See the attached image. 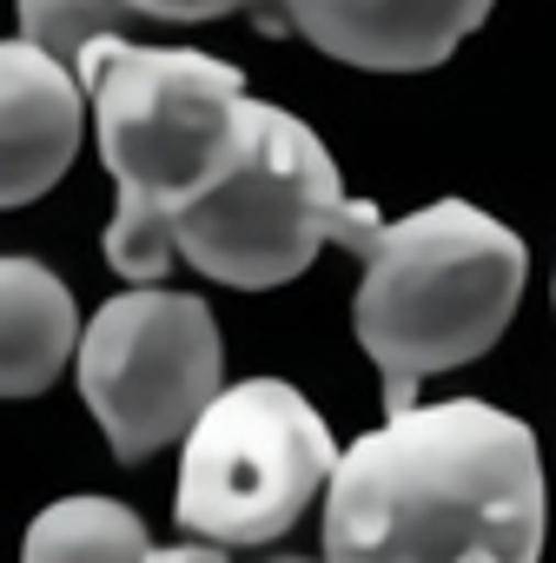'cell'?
Masks as SVG:
<instances>
[{
  "mask_svg": "<svg viewBox=\"0 0 556 563\" xmlns=\"http://www.w3.org/2000/svg\"><path fill=\"white\" fill-rule=\"evenodd\" d=\"M378 225H385L378 206L345 192L325 140L299 113L258 100L252 153L219 192L179 212L173 245L212 286L271 292V286H292L325 245H345L352 258H365Z\"/></svg>",
  "mask_w": 556,
  "mask_h": 563,
  "instance_id": "277c9868",
  "label": "cell"
},
{
  "mask_svg": "<svg viewBox=\"0 0 556 563\" xmlns=\"http://www.w3.org/2000/svg\"><path fill=\"white\" fill-rule=\"evenodd\" d=\"M74 74L93 107L100 159L120 186L107 265L126 286H159L179 258V212L219 192L252 153L258 100L232 60L192 47H133L126 34H100Z\"/></svg>",
  "mask_w": 556,
  "mask_h": 563,
  "instance_id": "7a4b0ae2",
  "label": "cell"
},
{
  "mask_svg": "<svg viewBox=\"0 0 556 563\" xmlns=\"http://www.w3.org/2000/svg\"><path fill=\"white\" fill-rule=\"evenodd\" d=\"M21 556L27 563H74V556H107V563H146L159 556L153 550V530L113 504V497H60L47 504L27 537H21Z\"/></svg>",
  "mask_w": 556,
  "mask_h": 563,
  "instance_id": "30bf717a",
  "label": "cell"
},
{
  "mask_svg": "<svg viewBox=\"0 0 556 563\" xmlns=\"http://www.w3.org/2000/svg\"><path fill=\"white\" fill-rule=\"evenodd\" d=\"M74 378L120 464L179 444L225 378V345L199 292L133 286L80 325Z\"/></svg>",
  "mask_w": 556,
  "mask_h": 563,
  "instance_id": "8992f818",
  "label": "cell"
},
{
  "mask_svg": "<svg viewBox=\"0 0 556 563\" xmlns=\"http://www.w3.org/2000/svg\"><path fill=\"white\" fill-rule=\"evenodd\" d=\"M87 113V87L67 60H54L27 34L0 41V212L60 186L80 153Z\"/></svg>",
  "mask_w": 556,
  "mask_h": 563,
  "instance_id": "ba28073f",
  "label": "cell"
},
{
  "mask_svg": "<svg viewBox=\"0 0 556 563\" xmlns=\"http://www.w3.org/2000/svg\"><path fill=\"white\" fill-rule=\"evenodd\" d=\"M126 0H14V21L34 47H47L54 60L80 67V54L100 41V34H120L126 27Z\"/></svg>",
  "mask_w": 556,
  "mask_h": 563,
  "instance_id": "8fae6325",
  "label": "cell"
},
{
  "mask_svg": "<svg viewBox=\"0 0 556 563\" xmlns=\"http://www.w3.org/2000/svg\"><path fill=\"white\" fill-rule=\"evenodd\" d=\"M358 278V345L385 372V405L404 411L437 372L483 358L516 319L530 252L470 199H437L411 219H385L365 245Z\"/></svg>",
  "mask_w": 556,
  "mask_h": 563,
  "instance_id": "3957f363",
  "label": "cell"
},
{
  "mask_svg": "<svg viewBox=\"0 0 556 563\" xmlns=\"http://www.w3.org/2000/svg\"><path fill=\"white\" fill-rule=\"evenodd\" d=\"M286 27L365 74H424L483 27L497 0H278Z\"/></svg>",
  "mask_w": 556,
  "mask_h": 563,
  "instance_id": "52a82bcc",
  "label": "cell"
},
{
  "mask_svg": "<svg viewBox=\"0 0 556 563\" xmlns=\"http://www.w3.org/2000/svg\"><path fill=\"white\" fill-rule=\"evenodd\" d=\"M126 8L146 14V21H179V27H192V21H219V14L258 8V0H126Z\"/></svg>",
  "mask_w": 556,
  "mask_h": 563,
  "instance_id": "7c38bea8",
  "label": "cell"
},
{
  "mask_svg": "<svg viewBox=\"0 0 556 563\" xmlns=\"http://www.w3.org/2000/svg\"><path fill=\"white\" fill-rule=\"evenodd\" d=\"M549 490L523 418L451 398L404 405L378 431L338 451L325 484V556L391 563V556H477L530 563L543 556Z\"/></svg>",
  "mask_w": 556,
  "mask_h": 563,
  "instance_id": "6da1fadb",
  "label": "cell"
},
{
  "mask_svg": "<svg viewBox=\"0 0 556 563\" xmlns=\"http://www.w3.org/2000/svg\"><path fill=\"white\" fill-rule=\"evenodd\" d=\"M80 352L74 292L21 252H0V398L47 391Z\"/></svg>",
  "mask_w": 556,
  "mask_h": 563,
  "instance_id": "9c48e42d",
  "label": "cell"
},
{
  "mask_svg": "<svg viewBox=\"0 0 556 563\" xmlns=\"http://www.w3.org/2000/svg\"><path fill=\"white\" fill-rule=\"evenodd\" d=\"M332 424L286 378L219 385L179 438V530L205 543H278L338 464Z\"/></svg>",
  "mask_w": 556,
  "mask_h": 563,
  "instance_id": "5b68a950",
  "label": "cell"
}]
</instances>
